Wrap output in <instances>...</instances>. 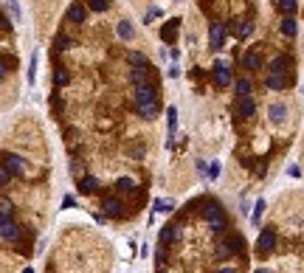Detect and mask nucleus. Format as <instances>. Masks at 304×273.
I'll list each match as a JSON object with an SVG mask.
<instances>
[{
    "mask_svg": "<svg viewBox=\"0 0 304 273\" xmlns=\"http://www.w3.org/2000/svg\"><path fill=\"white\" fill-rule=\"evenodd\" d=\"M200 214H203V220L209 222V228L214 231V234H220V231H226L228 225V217L226 212H223V206H220L214 197H200Z\"/></svg>",
    "mask_w": 304,
    "mask_h": 273,
    "instance_id": "obj_1",
    "label": "nucleus"
},
{
    "mask_svg": "<svg viewBox=\"0 0 304 273\" xmlns=\"http://www.w3.org/2000/svg\"><path fill=\"white\" fill-rule=\"evenodd\" d=\"M0 239H9V242L23 239V228L11 214H0Z\"/></svg>",
    "mask_w": 304,
    "mask_h": 273,
    "instance_id": "obj_2",
    "label": "nucleus"
},
{
    "mask_svg": "<svg viewBox=\"0 0 304 273\" xmlns=\"http://www.w3.org/2000/svg\"><path fill=\"white\" fill-rule=\"evenodd\" d=\"M243 248H245V239L240 234H228L217 245V256L220 259H228V256H234V254H243Z\"/></svg>",
    "mask_w": 304,
    "mask_h": 273,
    "instance_id": "obj_3",
    "label": "nucleus"
},
{
    "mask_svg": "<svg viewBox=\"0 0 304 273\" xmlns=\"http://www.w3.org/2000/svg\"><path fill=\"white\" fill-rule=\"evenodd\" d=\"M211 76H214V85L217 88H228L231 85V68H228V62H214V68H211Z\"/></svg>",
    "mask_w": 304,
    "mask_h": 273,
    "instance_id": "obj_4",
    "label": "nucleus"
},
{
    "mask_svg": "<svg viewBox=\"0 0 304 273\" xmlns=\"http://www.w3.org/2000/svg\"><path fill=\"white\" fill-rule=\"evenodd\" d=\"M3 164L9 166L11 175H26V172H28L26 158H23V155H14V152H6V155H3Z\"/></svg>",
    "mask_w": 304,
    "mask_h": 273,
    "instance_id": "obj_5",
    "label": "nucleus"
},
{
    "mask_svg": "<svg viewBox=\"0 0 304 273\" xmlns=\"http://www.w3.org/2000/svg\"><path fill=\"white\" fill-rule=\"evenodd\" d=\"M273 245H276V234H273V228H265L259 234V239H256V254L268 256L270 251H273Z\"/></svg>",
    "mask_w": 304,
    "mask_h": 273,
    "instance_id": "obj_6",
    "label": "nucleus"
},
{
    "mask_svg": "<svg viewBox=\"0 0 304 273\" xmlns=\"http://www.w3.org/2000/svg\"><path fill=\"white\" fill-rule=\"evenodd\" d=\"M226 31H228V28L223 26V23H211V28H209V45L214 48V51H220V48L226 45Z\"/></svg>",
    "mask_w": 304,
    "mask_h": 273,
    "instance_id": "obj_7",
    "label": "nucleus"
},
{
    "mask_svg": "<svg viewBox=\"0 0 304 273\" xmlns=\"http://www.w3.org/2000/svg\"><path fill=\"white\" fill-rule=\"evenodd\" d=\"M102 209H105V214H107V217H113V220H122V217H124V206H122L119 197H105Z\"/></svg>",
    "mask_w": 304,
    "mask_h": 273,
    "instance_id": "obj_8",
    "label": "nucleus"
},
{
    "mask_svg": "<svg viewBox=\"0 0 304 273\" xmlns=\"http://www.w3.org/2000/svg\"><path fill=\"white\" fill-rule=\"evenodd\" d=\"M268 118L270 124H276V127H282V124L287 121V105H282V102H276V105L268 107Z\"/></svg>",
    "mask_w": 304,
    "mask_h": 273,
    "instance_id": "obj_9",
    "label": "nucleus"
},
{
    "mask_svg": "<svg viewBox=\"0 0 304 273\" xmlns=\"http://www.w3.org/2000/svg\"><path fill=\"white\" fill-rule=\"evenodd\" d=\"M158 99V93H155V88H152V82H147V85H135V102H155Z\"/></svg>",
    "mask_w": 304,
    "mask_h": 273,
    "instance_id": "obj_10",
    "label": "nucleus"
},
{
    "mask_svg": "<svg viewBox=\"0 0 304 273\" xmlns=\"http://www.w3.org/2000/svg\"><path fill=\"white\" fill-rule=\"evenodd\" d=\"M253 110H256V102H253V96H240V99H237V113L243 115V118H251Z\"/></svg>",
    "mask_w": 304,
    "mask_h": 273,
    "instance_id": "obj_11",
    "label": "nucleus"
},
{
    "mask_svg": "<svg viewBox=\"0 0 304 273\" xmlns=\"http://www.w3.org/2000/svg\"><path fill=\"white\" fill-rule=\"evenodd\" d=\"M243 65L248 68V71H259V68H262V54H259V48H251V51H245Z\"/></svg>",
    "mask_w": 304,
    "mask_h": 273,
    "instance_id": "obj_12",
    "label": "nucleus"
},
{
    "mask_svg": "<svg viewBox=\"0 0 304 273\" xmlns=\"http://www.w3.org/2000/svg\"><path fill=\"white\" fill-rule=\"evenodd\" d=\"M158 113H161V107H158V99H155V102H141V105H138V115L144 118V121H152Z\"/></svg>",
    "mask_w": 304,
    "mask_h": 273,
    "instance_id": "obj_13",
    "label": "nucleus"
},
{
    "mask_svg": "<svg viewBox=\"0 0 304 273\" xmlns=\"http://www.w3.org/2000/svg\"><path fill=\"white\" fill-rule=\"evenodd\" d=\"M181 239V228H178V222H172V225H166L164 231H161V245H172V242H178Z\"/></svg>",
    "mask_w": 304,
    "mask_h": 273,
    "instance_id": "obj_14",
    "label": "nucleus"
},
{
    "mask_svg": "<svg viewBox=\"0 0 304 273\" xmlns=\"http://www.w3.org/2000/svg\"><path fill=\"white\" fill-rule=\"evenodd\" d=\"M290 85V76L287 73H268V88L270 90H287Z\"/></svg>",
    "mask_w": 304,
    "mask_h": 273,
    "instance_id": "obj_15",
    "label": "nucleus"
},
{
    "mask_svg": "<svg viewBox=\"0 0 304 273\" xmlns=\"http://www.w3.org/2000/svg\"><path fill=\"white\" fill-rule=\"evenodd\" d=\"M85 17H87V11H85V3H70L68 6V20L70 23H85Z\"/></svg>",
    "mask_w": 304,
    "mask_h": 273,
    "instance_id": "obj_16",
    "label": "nucleus"
},
{
    "mask_svg": "<svg viewBox=\"0 0 304 273\" xmlns=\"http://www.w3.org/2000/svg\"><path fill=\"white\" fill-rule=\"evenodd\" d=\"M178 28H181V20H178V17L169 20V23L161 28V40H164V43H175V37H178Z\"/></svg>",
    "mask_w": 304,
    "mask_h": 273,
    "instance_id": "obj_17",
    "label": "nucleus"
},
{
    "mask_svg": "<svg viewBox=\"0 0 304 273\" xmlns=\"http://www.w3.org/2000/svg\"><path fill=\"white\" fill-rule=\"evenodd\" d=\"M79 192H82V194H96V192H99V180H96L93 175L79 177Z\"/></svg>",
    "mask_w": 304,
    "mask_h": 273,
    "instance_id": "obj_18",
    "label": "nucleus"
},
{
    "mask_svg": "<svg viewBox=\"0 0 304 273\" xmlns=\"http://www.w3.org/2000/svg\"><path fill=\"white\" fill-rule=\"evenodd\" d=\"M130 82L132 85H147L149 82V68H130Z\"/></svg>",
    "mask_w": 304,
    "mask_h": 273,
    "instance_id": "obj_19",
    "label": "nucleus"
},
{
    "mask_svg": "<svg viewBox=\"0 0 304 273\" xmlns=\"http://www.w3.org/2000/svg\"><path fill=\"white\" fill-rule=\"evenodd\" d=\"M116 31H119V37H122L124 43H130L132 37H135V28H132L130 20H119V28H116Z\"/></svg>",
    "mask_w": 304,
    "mask_h": 273,
    "instance_id": "obj_20",
    "label": "nucleus"
},
{
    "mask_svg": "<svg viewBox=\"0 0 304 273\" xmlns=\"http://www.w3.org/2000/svg\"><path fill=\"white\" fill-rule=\"evenodd\" d=\"M251 31H253V23H251V20H237V23H234V34L240 37V40L251 37Z\"/></svg>",
    "mask_w": 304,
    "mask_h": 273,
    "instance_id": "obj_21",
    "label": "nucleus"
},
{
    "mask_svg": "<svg viewBox=\"0 0 304 273\" xmlns=\"http://www.w3.org/2000/svg\"><path fill=\"white\" fill-rule=\"evenodd\" d=\"M116 189H119V192H135V189H138V180L132 175H124V177H119Z\"/></svg>",
    "mask_w": 304,
    "mask_h": 273,
    "instance_id": "obj_22",
    "label": "nucleus"
},
{
    "mask_svg": "<svg viewBox=\"0 0 304 273\" xmlns=\"http://www.w3.org/2000/svg\"><path fill=\"white\" fill-rule=\"evenodd\" d=\"M287 68H290V56H285V54L270 62V73H287Z\"/></svg>",
    "mask_w": 304,
    "mask_h": 273,
    "instance_id": "obj_23",
    "label": "nucleus"
},
{
    "mask_svg": "<svg viewBox=\"0 0 304 273\" xmlns=\"http://www.w3.org/2000/svg\"><path fill=\"white\" fill-rule=\"evenodd\" d=\"M127 62H130L132 68H149V59L141 51H130L127 54Z\"/></svg>",
    "mask_w": 304,
    "mask_h": 273,
    "instance_id": "obj_24",
    "label": "nucleus"
},
{
    "mask_svg": "<svg viewBox=\"0 0 304 273\" xmlns=\"http://www.w3.org/2000/svg\"><path fill=\"white\" fill-rule=\"evenodd\" d=\"M296 31H299V26H296L293 14H285V20H282V34H285V37H296Z\"/></svg>",
    "mask_w": 304,
    "mask_h": 273,
    "instance_id": "obj_25",
    "label": "nucleus"
},
{
    "mask_svg": "<svg viewBox=\"0 0 304 273\" xmlns=\"http://www.w3.org/2000/svg\"><path fill=\"white\" fill-rule=\"evenodd\" d=\"M68 82H70V73L65 71V68H57V71H54V88H65Z\"/></svg>",
    "mask_w": 304,
    "mask_h": 273,
    "instance_id": "obj_26",
    "label": "nucleus"
},
{
    "mask_svg": "<svg viewBox=\"0 0 304 273\" xmlns=\"http://www.w3.org/2000/svg\"><path fill=\"white\" fill-rule=\"evenodd\" d=\"M251 88H253V85H251L248 79H237V82H234L237 96H251Z\"/></svg>",
    "mask_w": 304,
    "mask_h": 273,
    "instance_id": "obj_27",
    "label": "nucleus"
},
{
    "mask_svg": "<svg viewBox=\"0 0 304 273\" xmlns=\"http://www.w3.org/2000/svg\"><path fill=\"white\" fill-rule=\"evenodd\" d=\"M299 9V0H279V11L282 14H296Z\"/></svg>",
    "mask_w": 304,
    "mask_h": 273,
    "instance_id": "obj_28",
    "label": "nucleus"
},
{
    "mask_svg": "<svg viewBox=\"0 0 304 273\" xmlns=\"http://www.w3.org/2000/svg\"><path fill=\"white\" fill-rule=\"evenodd\" d=\"M90 11H107L110 9V0H85Z\"/></svg>",
    "mask_w": 304,
    "mask_h": 273,
    "instance_id": "obj_29",
    "label": "nucleus"
},
{
    "mask_svg": "<svg viewBox=\"0 0 304 273\" xmlns=\"http://www.w3.org/2000/svg\"><path fill=\"white\" fill-rule=\"evenodd\" d=\"M166 118H169V132L178 130V110L175 107H166Z\"/></svg>",
    "mask_w": 304,
    "mask_h": 273,
    "instance_id": "obj_30",
    "label": "nucleus"
},
{
    "mask_svg": "<svg viewBox=\"0 0 304 273\" xmlns=\"http://www.w3.org/2000/svg\"><path fill=\"white\" fill-rule=\"evenodd\" d=\"M57 48H60V51H68V48H70V37L60 34V37H57Z\"/></svg>",
    "mask_w": 304,
    "mask_h": 273,
    "instance_id": "obj_31",
    "label": "nucleus"
},
{
    "mask_svg": "<svg viewBox=\"0 0 304 273\" xmlns=\"http://www.w3.org/2000/svg\"><path fill=\"white\" fill-rule=\"evenodd\" d=\"M262 212H265V200H256V209H253V217H251V222H259Z\"/></svg>",
    "mask_w": 304,
    "mask_h": 273,
    "instance_id": "obj_32",
    "label": "nucleus"
},
{
    "mask_svg": "<svg viewBox=\"0 0 304 273\" xmlns=\"http://www.w3.org/2000/svg\"><path fill=\"white\" fill-rule=\"evenodd\" d=\"M9 59H3V56H0V79H6V76H9Z\"/></svg>",
    "mask_w": 304,
    "mask_h": 273,
    "instance_id": "obj_33",
    "label": "nucleus"
},
{
    "mask_svg": "<svg viewBox=\"0 0 304 273\" xmlns=\"http://www.w3.org/2000/svg\"><path fill=\"white\" fill-rule=\"evenodd\" d=\"M155 212H172V203H169V200H158L155 203Z\"/></svg>",
    "mask_w": 304,
    "mask_h": 273,
    "instance_id": "obj_34",
    "label": "nucleus"
},
{
    "mask_svg": "<svg viewBox=\"0 0 304 273\" xmlns=\"http://www.w3.org/2000/svg\"><path fill=\"white\" fill-rule=\"evenodd\" d=\"M11 212H14V206L3 197V200H0V214H11Z\"/></svg>",
    "mask_w": 304,
    "mask_h": 273,
    "instance_id": "obj_35",
    "label": "nucleus"
},
{
    "mask_svg": "<svg viewBox=\"0 0 304 273\" xmlns=\"http://www.w3.org/2000/svg\"><path fill=\"white\" fill-rule=\"evenodd\" d=\"M37 59H40V56H31V68H28V82H34V73H37Z\"/></svg>",
    "mask_w": 304,
    "mask_h": 273,
    "instance_id": "obj_36",
    "label": "nucleus"
},
{
    "mask_svg": "<svg viewBox=\"0 0 304 273\" xmlns=\"http://www.w3.org/2000/svg\"><path fill=\"white\" fill-rule=\"evenodd\" d=\"M220 177V164H211L209 166V180H217Z\"/></svg>",
    "mask_w": 304,
    "mask_h": 273,
    "instance_id": "obj_37",
    "label": "nucleus"
},
{
    "mask_svg": "<svg viewBox=\"0 0 304 273\" xmlns=\"http://www.w3.org/2000/svg\"><path fill=\"white\" fill-rule=\"evenodd\" d=\"M152 17H161V9H158V6H152V9L147 11V23H152Z\"/></svg>",
    "mask_w": 304,
    "mask_h": 273,
    "instance_id": "obj_38",
    "label": "nucleus"
},
{
    "mask_svg": "<svg viewBox=\"0 0 304 273\" xmlns=\"http://www.w3.org/2000/svg\"><path fill=\"white\" fill-rule=\"evenodd\" d=\"M9 11H11V17H14V20L20 17V9H17V3H14V0H9Z\"/></svg>",
    "mask_w": 304,
    "mask_h": 273,
    "instance_id": "obj_39",
    "label": "nucleus"
},
{
    "mask_svg": "<svg viewBox=\"0 0 304 273\" xmlns=\"http://www.w3.org/2000/svg\"><path fill=\"white\" fill-rule=\"evenodd\" d=\"M287 175H290V177H299L302 172H299V166H290V169H287Z\"/></svg>",
    "mask_w": 304,
    "mask_h": 273,
    "instance_id": "obj_40",
    "label": "nucleus"
},
{
    "mask_svg": "<svg viewBox=\"0 0 304 273\" xmlns=\"http://www.w3.org/2000/svg\"><path fill=\"white\" fill-rule=\"evenodd\" d=\"M220 273H231V268H226V271H220Z\"/></svg>",
    "mask_w": 304,
    "mask_h": 273,
    "instance_id": "obj_41",
    "label": "nucleus"
},
{
    "mask_svg": "<svg viewBox=\"0 0 304 273\" xmlns=\"http://www.w3.org/2000/svg\"><path fill=\"white\" fill-rule=\"evenodd\" d=\"M23 273H34V271H31V268H26V271H23Z\"/></svg>",
    "mask_w": 304,
    "mask_h": 273,
    "instance_id": "obj_42",
    "label": "nucleus"
},
{
    "mask_svg": "<svg viewBox=\"0 0 304 273\" xmlns=\"http://www.w3.org/2000/svg\"><path fill=\"white\" fill-rule=\"evenodd\" d=\"M256 273H268V271H265V268H259V271H256Z\"/></svg>",
    "mask_w": 304,
    "mask_h": 273,
    "instance_id": "obj_43",
    "label": "nucleus"
},
{
    "mask_svg": "<svg viewBox=\"0 0 304 273\" xmlns=\"http://www.w3.org/2000/svg\"><path fill=\"white\" fill-rule=\"evenodd\" d=\"M158 273H164V271H158Z\"/></svg>",
    "mask_w": 304,
    "mask_h": 273,
    "instance_id": "obj_44",
    "label": "nucleus"
}]
</instances>
